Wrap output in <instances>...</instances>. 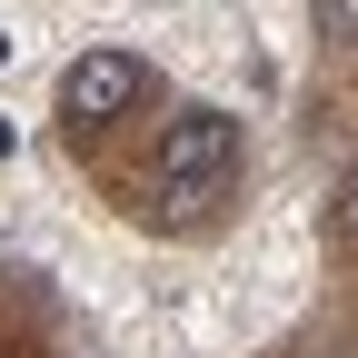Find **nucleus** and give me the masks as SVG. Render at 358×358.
I'll return each mask as SVG.
<instances>
[{
  "label": "nucleus",
  "instance_id": "obj_1",
  "mask_svg": "<svg viewBox=\"0 0 358 358\" xmlns=\"http://www.w3.org/2000/svg\"><path fill=\"white\" fill-rule=\"evenodd\" d=\"M219 179H239V120L209 110V100L169 110V129H159V199H209Z\"/></svg>",
  "mask_w": 358,
  "mask_h": 358
},
{
  "label": "nucleus",
  "instance_id": "obj_2",
  "mask_svg": "<svg viewBox=\"0 0 358 358\" xmlns=\"http://www.w3.org/2000/svg\"><path fill=\"white\" fill-rule=\"evenodd\" d=\"M140 100H150V60H140V50H80V60L60 70V129H70V140L129 120Z\"/></svg>",
  "mask_w": 358,
  "mask_h": 358
},
{
  "label": "nucleus",
  "instance_id": "obj_3",
  "mask_svg": "<svg viewBox=\"0 0 358 358\" xmlns=\"http://www.w3.org/2000/svg\"><path fill=\"white\" fill-rule=\"evenodd\" d=\"M329 239H338V249H358V169L338 179V199H329Z\"/></svg>",
  "mask_w": 358,
  "mask_h": 358
},
{
  "label": "nucleus",
  "instance_id": "obj_4",
  "mask_svg": "<svg viewBox=\"0 0 358 358\" xmlns=\"http://www.w3.org/2000/svg\"><path fill=\"white\" fill-rule=\"evenodd\" d=\"M319 40H358V0H319Z\"/></svg>",
  "mask_w": 358,
  "mask_h": 358
},
{
  "label": "nucleus",
  "instance_id": "obj_5",
  "mask_svg": "<svg viewBox=\"0 0 358 358\" xmlns=\"http://www.w3.org/2000/svg\"><path fill=\"white\" fill-rule=\"evenodd\" d=\"M10 150H20V129H10V120H0V159H10Z\"/></svg>",
  "mask_w": 358,
  "mask_h": 358
},
{
  "label": "nucleus",
  "instance_id": "obj_6",
  "mask_svg": "<svg viewBox=\"0 0 358 358\" xmlns=\"http://www.w3.org/2000/svg\"><path fill=\"white\" fill-rule=\"evenodd\" d=\"M0 60H10V40H0Z\"/></svg>",
  "mask_w": 358,
  "mask_h": 358
}]
</instances>
